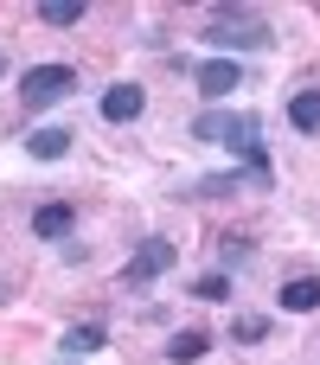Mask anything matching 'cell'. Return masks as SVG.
Instances as JSON below:
<instances>
[{
    "label": "cell",
    "instance_id": "5",
    "mask_svg": "<svg viewBox=\"0 0 320 365\" xmlns=\"http://www.w3.org/2000/svg\"><path fill=\"white\" fill-rule=\"evenodd\" d=\"M192 83L218 103V96H231V90L244 83V64H237V58H205V64H192Z\"/></svg>",
    "mask_w": 320,
    "mask_h": 365
},
{
    "label": "cell",
    "instance_id": "2",
    "mask_svg": "<svg viewBox=\"0 0 320 365\" xmlns=\"http://www.w3.org/2000/svg\"><path fill=\"white\" fill-rule=\"evenodd\" d=\"M276 32H269V19H257L250 6H212V26H205V45H218V51H263Z\"/></svg>",
    "mask_w": 320,
    "mask_h": 365
},
{
    "label": "cell",
    "instance_id": "7",
    "mask_svg": "<svg viewBox=\"0 0 320 365\" xmlns=\"http://www.w3.org/2000/svg\"><path fill=\"white\" fill-rule=\"evenodd\" d=\"M71 231H77V212H71L64 199H51V205L32 212V237H38V244H64Z\"/></svg>",
    "mask_w": 320,
    "mask_h": 365
},
{
    "label": "cell",
    "instance_id": "9",
    "mask_svg": "<svg viewBox=\"0 0 320 365\" xmlns=\"http://www.w3.org/2000/svg\"><path fill=\"white\" fill-rule=\"evenodd\" d=\"M276 302H282V314H314L320 308V276H289Z\"/></svg>",
    "mask_w": 320,
    "mask_h": 365
},
{
    "label": "cell",
    "instance_id": "6",
    "mask_svg": "<svg viewBox=\"0 0 320 365\" xmlns=\"http://www.w3.org/2000/svg\"><path fill=\"white\" fill-rule=\"evenodd\" d=\"M96 109H103V122H135V115L148 109V90H141V83H109Z\"/></svg>",
    "mask_w": 320,
    "mask_h": 365
},
{
    "label": "cell",
    "instance_id": "11",
    "mask_svg": "<svg viewBox=\"0 0 320 365\" xmlns=\"http://www.w3.org/2000/svg\"><path fill=\"white\" fill-rule=\"evenodd\" d=\"M71 141H77L71 128H32V135H26V154H32V160H64Z\"/></svg>",
    "mask_w": 320,
    "mask_h": 365
},
{
    "label": "cell",
    "instance_id": "17",
    "mask_svg": "<svg viewBox=\"0 0 320 365\" xmlns=\"http://www.w3.org/2000/svg\"><path fill=\"white\" fill-rule=\"evenodd\" d=\"M0 302H13V289H6V282H0Z\"/></svg>",
    "mask_w": 320,
    "mask_h": 365
},
{
    "label": "cell",
    "instance_id": "14",
    "mask_svg": "<svg viewBox=\"0 0 320 365\" xmlns=\"http://www.w3.org/2000/svg\"><path fill=\"white\" fill-rule=\"evenodd\" d=\"M231 340H237V346L269 340V314H237V321H231Z\"/></svg>",
    "mask_w": 320,
    "mask_h": 365
},
{
    "label": "cell",
    "instance_id": "1",
    "mask_svg": "<svg viewBox=\"0 0 320 365\" xmlns=\"http://www.w3.org/2000/svg\"><path fill=\"white\" fill-rule=\"evenodd\" d=\"M192 141L231 148V154H244V167H269V154H263V122H257V115H237V109H205V115H192Z\"/></svg>",
    "mask_w": 320,
    "mask_h": 365
},
{
    "label": "cell",
    "instance_id": "8",
    "mask_svg": "<svg viewBox=\"0 0 320 365\" xmlns=\"http://www.w3.org/2000/svg\"><path fill=\"white\" fill-rule=\"evenodd\" d=\"M58 346H64V359H90V353L109 346V327H103V321H77V327H64Z\"/></svg>",
    "mask_w": 320,
    "mask_h": 365
},
{
    "label": "cell",
    "instance_id": "19",
    "mask_svg": "<svg viewBox=\"0 0 320 365\" xmlns=\"http://www.w3.org/2000/svg\"><path fill=\"white\" fill-rule=\"evenodd\" d=\"M64 365H77V359H64Z\"/></svg>",
    "mask_w": 320,
    "mask_h": 365
},
{
    "label": "cell",
    "instance_id": "10",
    "mask_svg": "<svg viewBox=\"0 0 320 365\" xmlns=\"http://www.w3.org/2000/svg\"><path fill=\"white\" fill-rule=\"evenodd\" d=\"M289 128H295V135H320V83L289 96Z\"/></svg>",
    "mask_w": 320,
    "mask_h": 365
},
{
    "label": "cell",
    "instance_id": "4",
    "mask_svg": "<svg viewBox=\"0 0 320 365\" xmlns=\"http://www.w3.org/2000/svg\"><path fill=\"white\" fill-rule=\"evenodd\" d=\"M180 263V244H167V237H148L128 263H122V289H148V282H160L167 269Z\"/></svg>",
    "mask_w": 320,
    "mask_h": 365
},
{
    "label": "cell",
    "instance_id": "3",
    "mask_svg": "<svg viewBox=\"0 0 320 365\" xmlns=\"http://www.w3.org/2000/svg\"><path fill=\"white\" fill-rule=\"evenodd\" d=\"M71 90H77V71L71 64H26V77H19V103L26 109H51Z\"/></svg>",
    "mask_w": 320,
    "mask_h": 365
},
{
    "label": "cell",
    "instance_id": "15",
    "mask_svg": "<svg viewBox=\"0 0 320 365\" xmlns=\"http://www.w3.org/2000/svg\"><path fill=\"white\" fill-rule=\"evenodd\" d=\"M38 19H45V26H77V19H83V0H45Z\"/></svg>",
    "mask_w": 320,
    "mask_h": 365
},
{
    "label": "cell",
    "instance_id": "16",
    "mask_svg": "<svg viewBox=\"0 0 320 365\" xmlns=\"http://www.w3.org/2000/svg\"><path fill=\"white\" fill-rule=\"evenodd\" d=\"M218 257L224 263H250V237H218Z\"/></svg>",
    "mask_w": 320,
    "mask_h": 365
},
{
    "label": "cell",
    "instance_id": "18",
    "mask_svg": "<svg viewBox=\"0 0 320 365\" xmlns=\"http://www.w3.org/2000/svg\"><path fill=\"white\" fill-rule=\"evenodd\" d=\"M0 77H6V58H0Z\"/></svg>",
    "mask_w": 320,
    "mask_h": 365
},
{
    "label": "cell",
    "instance_id": "12",
    "mask_svg": "<svg viewBox=\"0 0 320 365\" xmlns=\"http://www.w3.org/2000/svg\"><path fill=\"white\" fill-rule=\"evenodd\" d=\"M205 353H212V334H199V327H180L167 340V359L173 365H192V359H205Z\"/></svg>",
    "mask_w": 320,
    "mask_h": 365
},
{
    "label": "cell",
    "instance_id": "13",
    "mask_svg": "<svg viewBox=\"0 0 320 365\" xmlns=\"http://www.w3.org/2000/svg\"><path fill=\"white\" fill-rule=\"evenodd\" d=\"M192 302H231V269H212L192 282Z\"/></svg>",
    "mask_w": 320,
    "mask_h": 365
}]
</instances>
